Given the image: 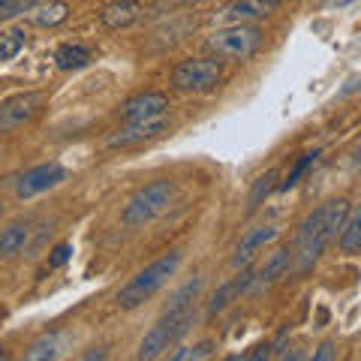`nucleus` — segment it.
<instances>
[{
  "instance_id": "0eeeda50",
  "label": "nucleus",
  "mask_w": 361,
  "mask_h": 361,
  "mask_svg": "<svg viewBox=\"0 0 361 361\" xmlns=\"http://www.w3.org/2000/svg\"><path fill=\"white\" fill-rule=\"evenodd\" d=\"M42 106V97L37 90H25V94H16L0 103V133H9L21 127V123H27L33 115L39 111Z\"/></svg>"
},
{
  "instance_id": "412c9836",
  "label": "nucleus",
  "mask_w": 361,
  "mask_h": 361,
  "mask_svg": "<svg viewBox=\"0 0 361 361\" xmlns=\"http://www.w3.org/2000/svg\"><path fill=\"white\" fill-rule=\"evenodd\" d=\"M21 49H25V30H21V27L0 30V63L13 61Z\"/></svg>"
},
{
  "instance_id": "9d476101",
  "label": "nucleus",
  "mask_w": 361,
  "mask_h": 361,
  "mask_svg": "<svg viewBox=\"0 0 361 361\" xmlns=\"http://www.w3.org/2000/svg\"><path fill=\"white\" fill-rule=\"evenodd\" d=\"M166 130H169V115L135 121V123H127L123 130H118L115 135H109V148H133V145L157 139V135H163Z\"/></svg>"
},
{
  "instance_id": "bb28decb",
  "label": "nucleus",
  "mask_w": 361,
  "mask_h": 361,
  "mask_svg": "<svg viewBox=\"0 0 361 361\" xmlns=\"http://www.w3.org/2000/svg\"><path fill=\"white\" fill-rule=\"evenodd\" d=\"M73 259V244H58L49 256V268H63Z\"/></svg>"
},
{
  "instance_id": "ddd939ff",
  "label": "nucleus",
  "mask_w": 361,
  "mask_h": 361,
  "mask_svg": "<svg viewBox=\"0 0 361 361\" xmlns=\"http://www.w3.org/2000/svg\"><path fill=\"white\" fill-rule=\"evenodd\" d=\"M277 235H280L277 226H259V229L247 232L244 238H241V244L235 247L232 265H235V268H244L247 262H250V259H256V253H262L271 241H277Z\"/></svg>"
},
{
  "instance_id": "c756f323",
  "label": "nucleus",
  "mask_w": 361,
  "mask_h": 361,
  "mask_svg": "<svg viewBox=\"0 0 361 361\" xmlns=\"http://www.w3.org/2000/svg\"><path fill=\"white\" fill-rule=\"evenodd\" d=\"M358 87H361V78H349V85L343 87V97H346V94H353V90H358Z\"/></svg>"
},
{
  "instance_id": "7c9ffc66",
  "label": "nucleus",
  "mask_w": 361,
  "mask_h": 361,
  "mask_svg": "<svg viewBox=\"0 0 361 361\" xmlns=\"http://www.w3.org/2000/svg\"><path fill=\"white\" fill-rule=\"evenodd\" d=\"M190 4H199V0H190Z\"/></svg>"
},
{
  "instance_id": "9b49d317",
  "label": "nucleus",
  "mask_w": 361,
  "mask_h": 361,
  "mask_svg": "<svg viewBox=\"0 0 361 361\" xmlns=\"http://www.w3.org/2000/svg\"><path fill=\"white\" fill-rule=\"evenodd\" d=\"M169 111V97L148 90V94H135L127 103L121 106V118L123 123H135V121H148V118H160Z\"/></svg>"
},
{
  "instance_id": "f8f14e48",
  "label": "nucleus",
  "mask_w": 361,
  "mask_h": 361,
  "mask_svg": "<svg viewBox=\"0 0 361 361\" xmlns=\"http://www.w3.org/2000/svg\"><path fill=\"white\" fill-rule=\"evenodd\" d=\"M253 280H256V268H247V271H241L238 277H232L229 283H223L217 292H214V298L208 304V319H214L217 313H223L235 298H241L244 292H250Z\"/></svg>"
},
{
  "instance_id": "c85d7f7f",
  "label": "nucleus",
  "mask_w": 361,
  "mask_h": 361,
  "mask_svg": "<svg viewBox=\"0 0 361 361\" xmlns=\"http://www.w3.org/2000/svg\"><path fill=\"white\" fill-rule=\"evenodd\" d=\"M337 355V349H334V343H322L319 349L313 353V361H331Z\"/></svg>"
},
{
  "instance_id": "393cba45",
  "label": "nucleus",
  "mask_w": 361,
  "mask_h": 361,
  "mask_svg": "<svg viewBox=\"0 0 361 361\" xmlns=\"http://www.w3.org/2000/svg\"><path fill=\"white\" fill-rule=\"evenodd\" d=\"M54 355H58V337L54 334L30 343V349L25 353V358H30V361H42V358H54Z\"/></svg>"
},
{
  "instance_id": "5701e85b",
  "label": "nucleus",
  "mask_w": 361,
  "mask_h": 361,
  "mask_svg": "<svg viewBox=\"0 0 361 361\" xmlns=\"http://www.w3.org/2000/svg\"><path fill=\"white\" fill-rule=\"evenodd\" d=\"M316 157H319V151H307V154H301L298 157V160H295V166H292L289 169V175H286V180H283V184H280V190H292V187H295L298 184V180H301V175L304 172H307V169L316 163Z\"/></svg>"
},
{
  "instance_id": "4be33fe9",
  "label": "nucleus",
  "mask_w": 361,
  "mask_h": 361,
  "mask_svg": "<svg viewBox=\"0 0 361 361\" xmlns=\"http://www.w3.org/2000/svg\"><path fill=\"white\" fill-rule=\"evenodd\" d=\"M274 180H277L274 169H271V172H265L262 178L256 180V187H253V193H250V202H247V214H253L259 205H262V199H268V193L274 190Z\"/></svg>"
},
{
  "instance_id": "f3484780",
  "label": "nucleus",
  "mask_w": 361,
  "mask_h": 361,
  "mask_svg": "<svg viewBox=\"0 0 361 361\" xmlns=\"http://www.w3.org/2000/svg\"><path fill=\"white\" fill-rule=\"evenodd\" d=\"M27 238H30V223H21V220L13 223L9 229L0 232V256L4 259L18 256L27 247Z\"/></svg>"
},
{
  "instance_id": "a211bd4d",
  "label": "nucleus",
  "mask_w": 361,
  "mask_h": 361,
  "mask_svg": "<svg viewBox=\"0 0 361 361\" xmlns=\"http://www.w3.org/2000/svg\"><path fill=\"white\" fill-rule=\"evenodd\" d=\"M90 61H94V54H90V49H85V45H78V42L61 45L58 54H54V63H58V70H63V73L85 70V66H87Z\"/></svg>"
},
{
  "instance_id": "dca6fc26",
  "label": "nucleus",
  "mask_w": 361,
  "mask_h": 361,
  "mask_svg": "<svg viewBox=\"0 0 361 361\" xmlns=\"http://www.w3.org/2000/svg\"><path fill=\"white\" fill-rule=\"evenodd\" d=\"M66 16H70V6H66L63 0H39V4L30 9V25L54 27V25H61V21H66Z\"/></svg>"
},
{
  "instance_id": "cd10ccee",
  "label": "nucleus",
  "mask_w": 361,
  "mask_h": 361,
  "mask_svg": "<svg viewBox=\"0 0 361 361\" xmlns=\"http://www.w3.org/2000/svg\"><path fill=\"white\" fill-rule=\"evenodd\" d=\"M271 343H259V346H253V353H247V355H241L244 361H256V358H271Z\"/></svg>"
},
{
  "instance_id": "f257e3e1",
  "label": "nucleus",
  "mask_w": 361,
  "mask_h": 361,
  "mask_svg": "<svg viewBox=\"0 0 361 361\" xmlns=\"http://www.w3.org/2000/svg\"><path fill=\"white\" fill-rule=\"evenodd\" d=\"M349 211L353 208H349L346 199H331L316 208L313 214H307V220L298 226L295 247H292V268H295V274L313 271V265L329 250V244L341 235Z\"/></svg>"
},
{
  "instance_id": "2eb2a0df",
  "label": "nucleus",
  "mask_w": 361,
  "mask_h": 361,
  "mask_svg": "<svg viewBox=\"0 0 361 361\" xmlns=\"http://www.w3.org/2000/svg\"><path fill=\"white\" fill-rule=\"evenodd\" d=\"M142 18V4L139 0H111V4L99 13V21L109 30H123Z\"/></svg>"
},
{
  "instance_id": "7ed1b4c3",
  "label": "nucleus",
  "mask_w": 361,
  "mask_h": 361,
  "mask_svg": "<svg viewBox=\"0 0 361 361\" xmlns=\"http://www.w3.org/2000/svg\"><path fill=\"white\" fill-rule=\"evenodd\" d=\"M262 45V30L256 25H226L205 39V49L220 61H247Z\"/></svg>"
},
{
  "instance_id": "2f4dec72",
  "label": "nucleus",
  "mask_w": 361,
  "mask_h": 361,
  "mask_svg": "<svg viewBox=\"0 0 361 361\" xmlns=\"http://www.w3.org/2000/svg\"><path fill=\"white\" fill-rule=\"evenodd\" d=\"M0 214H4V205H0Z\"/></svg>"
},
{
  "instance_id": "a878e982",
  "label": "nucleus",
  "mask_w": 361,
  "mask_h": 361,
  "mask_svg": "<svg viewBox=\"0 0 361 361\" xmlns=\"http://www.w3.org/2000/svg\"><path fill=\"white\" fill-rule=\"evenodd\" d=\"M211 349H214V343L211 341H202V343H196V346H190V349H178V353L172 355V361H190V358H208L211 355Z\"/></svg>"
},
{
  "instance_id": "39448f33",
  "label": "nucleus",
  "mask_w": 361,
  "mask_h": 361,
  "mask_svg": "<svg viewBox=\"0 0 361 361\" xmlns=\"http://www.w3.org/2000/svg\"><path fill=\"white\" fill-rule=\"evenodd\" d=\"M193 319H196L193 310H166L160 319L154 322V329L142 337V343H139V358H157V355H163L169 346L178 343L180 337L190 331Z\"/></svg>"
},
{
  "instance_id": "f03ea898",
  "label": "nucleus",
  "mask_w": 361,
  "mask_h": 361,
  "mask_svg": "<svg viewBox=\"0 0 361 361\" xmlns=\"http://www.w3.org/2000/svg\"><path fill=\"white\" fill-rule=\"evenodd\" d=\"M180 262H184V253L169 250L166 256H160L157 262H151L145 271H139V274H135L130 283L118 292V307L121 310H135V307H142L145 301H151L157 292L169 283V277H175V271L180 268Z\"/></svg>"
},
{
  "instance_id": "1a4fd4ad",
  "label": "nucleus",
  "mask_w": 361,
  "mask_h": 361,
  "mask_svg": "<svg viewBox=\"0 0 361 361\" xmlns=\"http://www.w3.org/2000/svg\"><path fill=\"white\" fill-rule=\"evenodd\" d=\"M280 6H283V0H232L229 6L220 9L217 18L226 25H253V21L277 13Z\"/></svg>"
},
{
  "instance_id": "4468645a",
  "label": "nucleus",
  "mask_w": 361,
  "mask_h": 361,
  "mask_svg": "<svg viewBox=\"0 0 361 361\" xmlns=\"http://www.w3.org/2000/svg\"><path fill=\"white\" fill-rule=\"evenodd\" d=\"M289 268H292V250H277L262 268L256 271V280H253L250 292H265L274 283H280V280L289 274Z\"/></svg>"
},
{
  "instance_id": "20e7f679",
  "label": "nucleus",
  "mask_w": 361,
  "mask_h": 361,
  "mask_svg": "<svg viewBox=\"0 0 361 361\" xmlns=\"http://www.w3.org/2000/svg\"><path fill=\"white\" fill-rule=\"evenodd\" d=\"M175 190H178L175 180H169V178L151 180L148 187H142L139 193L127 202V208H123V214H121L123 226H130V229H133V226H145V223L157 220L169 205H172Z\"/></svg>"
},
{
  "instance_id": "6e6552de",
  "label": "nucleus",
  "mask_w": 361,
  "mask_h": 361,
  "mask_svg": "<svg viewBox=\"0 0 361 361\" xmlns=\"http://www.w3.org/2000/svg\"><path fill=\"white\" fill-rule=\"evenodd\" d=\"M63 180H66V169L61 163H42V166H33L30 172H25L18 178L16 193L21 199H30V196H39L45 190L63 184Z\"/></svg>"
},
{
  "instance_id": "aec40b11",
  "label": "nucleus",
  "mask_w": 361,
  "mask_h": 361,
  "mask_svg": "<svg viewBox=\"0 0 361 361\" xmlns=\"http://www.w3.org/2000/svg\"><path fill=\"white\" fill-rule=\"evenodd\" d=\"M202 286H205V280H202V277L187 280L184 286L172 292V298H169L166 310H193L196 301H199V295H202Z\"/></svg>"
},
{
  "instance_id": "b1692460",
  "label": "nucleus",
  "mask_w": 361,
  "mask_h": 361,
  "mask_svg": "<svg viewBox=\"0 0 361 361\" xmlns=\"http://www.w3.org/2000/svg\"><path fill=\"white\" fill-rule=\"evenodd\" d=\"M39 0H0V21H13L18 16L30 13Z\"/></svg>"
},
{
  "instance_id": "423d86ee",
  "label": "nucleus",
  "mask_w": 361,
  "mask_h": 361,
  "mask_svg": "<svg viewBox=\"0 0 361 361\" xmlns=\"http://www.w3.org/2000/svg\"><path fill=\"white\" fill-rule=\"evenodd\" d=\"M223 78L220 58H190L172 70V87L180 94H211Z\"/></svg>"
},
{
  "instance_id": "6ab92c4d",
  "label": "nucleus",
  "mask_w": 361,
  "mask_h": 361,
  "mask_svg": "<svg viewBox=\"0 0 361 361\" xmlns=\"http://www.w3.org/2000/svg\"><path fill=\"white\" fill-rule=\"evenodd\" d=\"M337 247H341V253H346V256L361 253V205L355 211H349L343 229L337 235Z\"/></svg>"
}]
</instances>
